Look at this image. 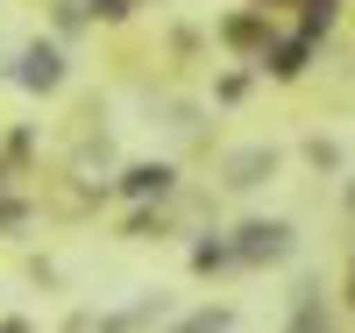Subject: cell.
<instances>
[{"label":"cell","mask_w":355,"mask_h":333,"mask_svg":"<svg viewBox=\"0 0 355 333\" xmlns=\"http://www.w3.org/2000/svg\"><path fill=\"white\" fill-rule=\"evenodd\" d=\"M220 326H227L220 312H199V319H185V326H178V333H220Z\"/></svg>","instance_id":"obj_3"},{"label":"cell","mask_w":355,"mask_h":333,"mask_svg":"<svg viewBox=\"0 0 355 333\" xmlns=\"http://www.w3.org/2000/svg\"><path fill=\"white\" fill-rule=\"evenodd\" d=\"M0 333H36V326H28V319H0Z\"/></svg>","instance_id":"obj_4"},{"label":"cell","mask_w":355,"mask_h":333,"mask_svg":"<svg viewBox=\"0 0 355 333\" xmlns=\"http://www.w3.org/2000/svg\"><path fill=\"white\" fill-rule=\"evenodd\" d=\"M164 185H171V170H150V163H142V170H128V185H121V192L142 199V192H164Z\"/></svg>","instance_id":"obj_2"},{"label":"cell","mask_w":355,"mask_h":333,"mask_svg":"<svg viewBox=\"0 0 355 333\" xmlns=\"http://www.w3.org/2000/svg\"><path fill=\"white\" fill-rule=\"evenodd\" d=\"M15 78L28 85V93H57V85H64V50H57V43H28Z\"/></svg>","instance_id":"obj_1"}]
</instances>
